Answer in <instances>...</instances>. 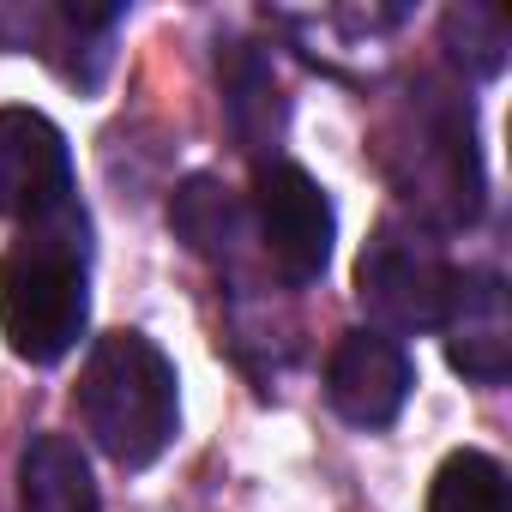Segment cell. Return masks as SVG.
Returning <instances> with one entry per match:
<instances>
[{"label": "cell", "instance_id": "cell-12", "mask_svg": "<svg viewBox=\"0 0 512 512\" xmlns=\"http://www.w3.org/2000/svg\"><path fill=\"white\" fill-rule=\"evenodd\" d=\"M440 43H446V55H452L470 79H494V73L506 67L512 31H506V13L464 0V7H452V13L440 19Z\"/></svg>", "mask_w": 512, "mask_h": 512}, {"label": "cell", "instance_id": "cell-6", "mask_svg": "<svg viewBox=\"0 0 512 512\" xmlns=\"http://www.w3.org/2000/svg\"><path fill=\"white\" fill-rule=\"evenodd\" d=\"M440 332H446V362L470 386H500L512 374V302H506V278L488 272V266L458 272Z\"/></svg>", "mask_w": 512, "mask_h": 512}, {"label": "cell", "instance_id": "cell-7", "mask_svg": "<svg viewBox=\"0 0 512 512\" xmlns=\"http://www.w3.org/2000/svg\"><path fill=\"white\" fill-rule=\"evenodd\" d=\"M410 386H416L410 356L386 332H344V344L326 362V398L356 428H386L404 410Z\"/></svg>", "mask_w": 512, "mask_h": 512}, {"label": "cell", "instance_id": "cell-10", "mask_svg": "<svg viewBox=\"0 0 512 512\" xmlns=\"http://www.w3.org/2000/svg\"><path fill=\"white\" fill-rule=\"evenodd\" d=\"M169 223H175V235H181L193 253H205V260H217V266L229 260L235 229H241L229 193H223L211 175H193V181L175 187V199H169Z\"/></svg>", "mask_w": 512, "mask_h": 512}, {"label": "cell", "instance_id": "cell-8", "mask_svg": "<svg viewBox=\"0 0 512 512\" xmlns=\"http://www.w3.org/2000/svg\"><path fill=\"white\" fill-rule=\"evenodd\" d=\"M19 512H103L85 452L67 434H37L19 458Z\"/></svg>", "mask_w": 512, "mask_h": 512}, {"label": "cell", "instance_id": "cell-2", "mask_svg": "<svg viewBox=\"0 0 512 512\" xmlns=\"http://www.w3.org/2000/svg\"><path fill=\"white\" fill-rule=\"evenodd\" d=\"M91 320L85 260L67 235H37L0 253V332L31 368L61 362Z\"/></svg>", "mask_w": 512, "mask_h": 512}, {"label": "cell", "instance_id": "cell-3", "mask_svg": "<svg viewBox=\"0 0 512 512\" xmlns=\"http://www.w3.org/2000/svg\"><path fill=\"white\" fill-rule=\"evenodd\" d=\"M452 266L440 241H428L410 223H380L356 260V302L386 332H434L452 302Z\"/></svg>", "mask_w": 512, "mask_h": 512}, {"label": "cell", "instance_id": "cell-4", "mask_svg": "<svg viewBox=\"0 0 512 512\" xmlns=\"http://www.w3.org/2000/svg\"><path fill=\"white\" fill-rule=\"evenodd\" d=\"M253 217H260V241L290 284H314L332 266L338 217H332L326 187L308 169L260 163V175H253Z\"/></svg>", "mask_w": 512, "mask_h": 512}, {"label": "cell", "instance_id": "cell-9", "mask_svg": "<svg viewBox=\"0 0 512 512\" xmlns=\"http://www.w3.org/2000/svg\"><path fill=\"white\" fill-rule=\"evenodd\" d=\"M223 97H229V121L241 133L247 151H266V139H278L284 127V103H278V79L253 49H229L223 61Z\"/></svg>", "mask_w": 512, "mask_h": 512}, {"label": "cell", "instance_id": "cell-11", "mask_svg": "<svg viewBox=\"0 0 512 512\" xmlns=\"http://www.w3.org/2000/svg\"><path fill=\"white\" fill-rule=\"evenodd\" d=\"M428 512H512L506 470H500L488 452H452V458L434 470Z\"/></svg>", "mask_w": 512, "mask_h": 512}, {"label": "cell", "instance_id": "cell-1", "mask_svg": "<svg viewBox=\"0 0 512 512\" xmlns=\"http://www.w3.org/2000/svg\"><path fill=\"white\" fill-rule=\"evenodd\" d=\"M175 386H181L175 362L151 338L109 332V338H97V350L79 374V422L121 470H145L169 452V440L181 428Z\"/></svg>", "mask_w": 512, "mask_h": 512}, {"label": "cell", "instance_id": "cell-5", "mask_svg": "<svg viewBox=\"0 0 512 512\" xmlns=\"http://www.w3.org/2000/svg\"><path fill=\"white\" fill-rule=\"evenodd\" d=\"M0 217L61 223L73 217V157L49 115L0 109Z\"/></svg>", "mask_w": 512, "mask_h": 512}]
</instances>
